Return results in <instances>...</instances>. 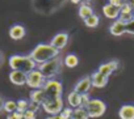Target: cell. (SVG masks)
Listing matches in <instances>:
<instances>
[{"label": "cell", "mask_w": 134, "mask_h": 119, "mask_svg": "<svg viewBox=\"0 0 134 119\" xmlns=\"http://www.w3.org/2000/svg\"><path fill=\"white\" fill-rule=\"evenodd\" d=\"M99 24H100V18H99V16L95 15V13H93L92 16H90L88 18L84 20V25H86L87 28H97Z\"/></svg>", "instance_id": "7402d4cb"}, {"label": "cell", "mask_w": 134, "mask_h": 119, "mask_svg": "<svg viewBox=\"0 0 134 119\" xmlns=\"http://www.w3.org/2000/svg\"><path fill=\"white\" fill-rule=\"evenodd\" d=\"M62 67H63V59H60V58L57 56V58L51 59V60H49V62L38 66L37 70L45 76L46 80H53L60 72Z\"/></svg>", "instance_id": "3957f363"}, {"label": "cell", "mask_w": 134, "mask_h": 119, "mask_svg": "<svg viewBox=\"0 0 134 119\" xmlns=\"http://www.w3.org/2000/svg\"><path fill=\"white\" fill-rule=\"evenodd\" d=\"M108 3L117 7V8H121L124 4H125V0H108Z\"/></svg>", "instance_id": "f546056e"}, {"label": "cell", "mask_w": 134, "mask_h": 119, "mask_svg": "<svg viewBox=\"0 0 134 119\" xmlns=\"http://www.w3.org/2000/svg\"><path fill=\"white\" fill-rule=\"evenodd\" d=\"M125 3H127V4H130L131 7H134V0H125Z\"/></svg>", "instance_id": "e575fe53"}, {"label": "cell", "mask_w": 134, "mask_h": 119, "mask_svg": "<svg viewBox=\"0 0 134 119\" xmlns=\"http://www.w3.org/2000/svg\"><path fill=\"white\" fill-rule=\"evenodd\" d=\"M91 81H92V86L101 89V88L107 86V84H108V77L103 76L100 72L96 71V72H93V73L91 75Z\"/></svg>", "instance_id": "9a60e30c"}, {"label": "cell", "mask_w": 134, "mask_h": 119, "mask_svg": "<svg viewBox=\"0 0 134 119\" xmlns=\"http://www.w3.org/2000/svg\"><path fill=\"white\" fill-rule=\"evenodd\" d=\"M16 102H17V111L19 112H23L24 114L29 109V101H26V99H19Z\"/></svg>", "instance_id": "cb8c5ba5"}, {"label": "cell", "mask_w": 134, "mask_h": 119, "mask_svg": "<svg viewBox=\"0 0 134 119\" xmlns=\"http://www.w3.org/2000/svg\"><path fill=\"white\" fill-rule=\"evenodd\" d=\"M3 111L8 112V115L16 112V111H17V102H16V101H12V99L5 101V102H4V109H3Z\"/></svg>", "instance_id": "603a6c76"}, {"label": "cell", "mask_w": 134, "mask_h": 119, "mask_svg": "<svg viewBox=\"0 0 134 119\" xmlns=\"http://www.w3.org/2000/svg\"><path fill=\"white\" fill-rule=\"evenodd\" d=\"M46 119H62L59 115H50V116H47Z\"/></svg>", "instance_id": "d6a6232c"}, {"label": "cell", "mask_w": 134, "mask_h": 119, "mask_svg": "<svg viewBox=\"0 0 134 119\" xmlns=\"http://www.w3.org/2000/svg\"><path fill=\"white\" fill-rule=\"evenodd\" d=\"M69 34L67 33H58V34H55L53 38H51V42H50V45L53 46V47H55L57 50H62V48H64L66 46H67V43H69Z\"/></svg>", "instance_id": "9c48e42d"}, {"label": "cell", "mask_w": 134, "mask_h": 119, "mask_svg": "<svg viewBox=\"0 0 134 119\" xmlns=\"http://www.w3.org/2000/svg\"><path fill=\"white\" fill-rule=\"evenodd\" d=\"M125 28H126V33L134 35V20H131L127 24H125Z\"/></svg>", "instance_id": "83f0119b"}, {"label": "cell", "mask_w": 134, "mask_h": 119, "mask_svg": "<svg viewBox=\"0 0 134 119\" xmlns=\"http://www.w3.org/2000/svg\"><path fill=\"white\" fill-rule=\"evenodd\" d=\"M72 110L70 106L69 107H63V110L60 111V114H58L62 119H71V115H72Z\"/></svg>", "instance_id": "d4e9b609"}, {"label": "cell", "mask_w": 134, "mask_h": 119, "mask_svg": "<svg viewBox=\"0 0 134 119\" xmlns=\"http://www.w3.org/2000/svg\"><path fill=\"white\" fill-rule=\"evenodd\" d=\"M64 105H63V99L62 97L59 98H47L43 103H42V109L45 112L50 114V115H58L60 114V111L63 110Z\"/></svg>", "instance_id": "52a82bcc"}, {"label": "cell", "mask_w": 134, "mask_h": 119, "mask_svg": "<svg viewBox=\"0 0 134 119\" xmlns=\"http://www.w3.org/2000/svg\"><path fill=\"white\" fill-rule=\"evenodd\" d=\"M70 2H71L72 4H79V3L82 2V0H70Z\"/></svg>", "instance_id": "d590c367"}, {"label": "cell", "mask_w": 134, "mask_h": 119, "mask_svg": "<svg viewBox=\"0 0 134 119\" xmlns=\"http://www.w3.org/2000/svg\"><path fill=\"white\" fill-rule=\"evenodd\" d=\"M46 101V94L43 89H34L30 92V102H36L42 106V103Z\"/></svg>", "instance_id": "ac0fdd59"}, {"label": "cell", "mask_w": 134, "mask_h": 119, "mask_svg": "<svg viewBox=\"0 0 134 119\" xmlns=\"http://www.w3.org/2000/svg\"><path fill=\"white\" fill-rule=\"evenodd\" d=\"M4 102H5V99L0 96V112L3 111V109H4Z\"/></svg>", "instance_id": "1f68e13d"}, {"label": "cell", "mask_w": 134, "mask_h": 119, "mask_svg": "<svg viewBox=\"0 0 134 119\" xmlns=\"http://www.w3.org/2000/svg\"><path fill=\"white\" fill-rule=\"evenodd\" d=\"M82 2H86V3H88V2H91V0H82Z\"/></svg>", "instance_id": "74e56055"}, {"label": "cell", "mask_w": 134, "mask_h": 119, "mask_svg": "<svg viewBox=\"0 0 134 119\" xmlns=\"http://www.w3.org/2000/svg\"><path fill=\"white\" fill-rule=\"evenodd\" d=\"M46 81H47V80L45 79V76H43L37 68L26 75V85H28L29 88H32L33 90H34V89H42V88L45 86Z\"/></svg>", "instance_id": "5b68a950"}, {"label": "cell", "mask_w": 134, "mask_h": 119, "mask_svg": "<svg viewBox=\"0 0 134 119\" xmlns=\"http://www.w3.org/2000/svg\"><path fill=\"white\" fill-rule=\"evenodd\" d=\"M92 88V81H91V76H84L82 77L74 86V92L79 93V94H88L90 89Z\"/></svg>", "instance_id": "ba28073f"}, {"label": "cell", "mask_w": 134, "mask_h": 119, "mask_svg": "<svg viewBox=\"0 0 134 119\" xmlns=\"http://www.w3.org/2000/svg\"><path fill=\"white\" fill-rule=\"evenodd\" d=\"M71 119H90V115H88L86 107H76L72 110Z\"/></svg>", "instance_id": "44dd1931"}, {"label": "cell", "mask_w": 134, "mask_h": 119, "mask_svg": "<svg viewBox=\"0 0 134 119\" xmlns=\"http://www.w3.org/2000/svg\"><path fill=\"white\" fill-rule=\"evenodd\" d=\"M45 94H46V99L47 98H59L62 97V93H63V86L62 84L58 81V80H47L45 86L42 88Z\"/></svg>", "instance_id": "8992f818"}, {"label": "cell", "mask_w": 134, "mask_h": 119, "mask_svg": "<svg viewBox=\"0 0 134 119\" xmlns=\"http://www.w3.org/2000/svg\"><path fill=\"white\" fill-rule=\"evenodd\" d=\"M90 101H91L90 94H82V103H80V107H87V105H88Z\"/></svg>", "instance_id": "f1b7e54d"}, {"label": "cell", "mask_w": 134, "mask_h": 119, "mask_svg": "<svg viewBox=\"0 0 134 119\" xmlns=\"http://www.w3.org/2000/svg\"><path fill=\"white\" fill-rule=\"evenodd\" d=\"M103 15L107 18H109V20H117L120 17V8H117V7L107 3L103 7Z\"/></svg>", "instance_id": "5bb4252c"}, {"label": "cell", "mask_w": 134, "mask_h": 119, "mask_svg": "<svg viewBox=\"0 0 134 119\" xmlns=\"http://www.w3.org/2000/svg\"><path fill=\"white\" fill-rule=\"evenodd\" d=\"M8 77H9V81H11L13 85H17V86L26 85V73H24V72L11 71Z\"/></svg>", "instance_id": "8fae6325"}, {"label": "cell", "mask_w": 134, "mask_h": 119, "mask_svg": "<svg viewBox=\"0 0 134 119\" xmlns=\"http://www.w3.org/2000/svg\"><path fill=\"white\" fill-rule=\"evenodd\" d=\"M78 13H79V17L84 21L86 18H88L90 16L93 15V9H92V7H91L88 3H82V5L79 7Z\"/></svg>", "instance_id": "ffe728a7"}, {"label": "cell", "mask_w": 134, "mask_h": 119, "mask_svg": "<svg viewBox=\"0 0 134 119\" xmlns=\"http://www.w3.org/2000/svg\"><path fill=\"white\" fill-rule=\"evenodd\" d=\"M2 63H3V54L0 51V66H2Z\"/></svg>", "instance_id": "8d00e7d4"}, {"label": "cell", "mask_w": 134, "mask_h": 119, "mask_svg": "<svg viewBox=\"0 0 134 119\" xmlns=\"http://www.w3.org/2000/svg\"><path fill=\"white\" fill-rule=\"evenodd\" d=\"M59 52L60 51L57 50L55 47H53L50 43H40L32 50V52L29 55L36 62L37 66H41V64L51 60V59L57 58L59 55Z\"/></svg>", "instance_id": "6da1fadb"}, {"label": "cell", "mask_w": 134, "mask_h": 119, "mask_svg": "<svg viewBox=\"0 0 134 119\" xmlns=\"http://www.w3.org/2000/svg\"><path fill=\"white\" fill-rule=\"evenodd\" d=\"M41 107H42L41 105H38V103H36V102H30V101H29V110H32V111L37 112Z\"/></svg>", "instance_id": "4dcf8cb0"}, {"label": "cell", "mask_w": 134, "mask_h": 119, "mask_svg": "<svg viewBox=\"0 0 134 119\" xmlns=\"http://www.w3.org/2000/svg\"><path fill=\"white\" fill-rule=\"evenodd\" d=\"M7 119H20V118H17L15 114H9V115L7 116Z\"/></svg>", "instance_id": "836d02e7"}, {"label": "cell", "mask_w": 134, "mask_h": 119, "mask_svg": "<svg viewBox=\"0 0 134 119\" xmlns=\"http://www.w3.org/2000/svg\"><path fill=\"white\" fill-rule=\"evenodd\" d=\"M24 119H37V112L32 111V110H26L24 112Z\"/></svg>", "instance_id": "4316f807"}, {"label": "cell", "mask_w": 134, "mask_h": 119, "mask_svg": "<svg viewBox=\"0 0 134 119\" xmlns=\"http://www.w3.org/2000/svg\"><path fill=\"white\" fill-rule=\"evenodd\" d=\"M79 64V58L75 54H67L63 58V66H66L67 68H75Z\"/></svg>", "instance_id": "d6986e66"}, {"label": "cell", "mask_w": 134, "mask_h": 119, "mask_svg": "<svg viewBox=\"0 0 134 119\" xmlns=\"http://www.w3.org/2000/svg\"><path fill=\"white\" fill-rule=\"evenodd\" d=\"M118 67H120L118 60H112V62H108V63L101 64V66L97 68V72H100L103 76H105V77L109 79V76H110L114 71H117Z\"/></svg>", "instance_id": "30bf717a"}, {"label": "cell", "mask_w": 134, "mask_h": 119, "mask_svg": "<svg viewBox=\"0 0 134 119\" xmlns=\"http://www.w3.org/2000/svg\"><path fill=\"white\" fill-rule=\"evenodd\" d=\"M109 32L114 37H121L126 33V28H125V22H122L121 20H114L113 24L109 26Z\"/></svg>", "instance_id": "7c38bea8"}, {"label": "cell", "mask_w": 134, "mask_h": 119, "mask_svg": "<svg viewBox=\"0 0 134 119\" xmlns=\"http://www.w3.org/2000/svg\"><path fill=\"white\" fill-rule=\"evenodd\" d=\"M26 34V30L23 25L20 24H16V25H12L9 28V37L13 39V41H20L25 37Z\"/></svg>", "instance_id": "4fadbf2b"}, {"label": "cell", "mask_w": 134, "mask_h": 119, "mask_svg": "<svg viewBox=\"0 0 134 119\" xmlns=\"http://www.w3.org/2000/svg\"><path fill=\"white\" fill-rule=\"evenodd\" d=\"M86 110H87L90 118H100L105 114L107 105H105L104 101H101L99 98H91V101L88 102Z\"/></svg>", "instance_id": "277c9868"}, {"label": "cell", "mask_w": 134, "mask_h": 119, "mask_svg": "<svg viewBox=\"0 0 134 119\" xmlns=\"http://www.w3.org/2000/svg\"><path fill=\"white\" fill-rule=\"evenodd\" d=\"M120 119H134V105H124L118 110Z\"/></svg>", "instance_id": "2e32d148"}, {"label": "cell", "mask_w": 134, "mask_h": 119, "mask_svg": "<svg viewBox=\"0 0 134 119\" xmlns=\"http://www.w3.org/2000/svg\"><path fill=\"white\" fill-rule=\"evenodd\" d=\"M120 13H133V7L127 3H125L121 8H120Z\"/></svg>", "instance_id": "484cf974"}, {"label": "cell", "mask_w": 134, "mask_h": 119, "mask_svg": "<svg viewBox=\"0 0 134 119\" xmlns=\"http://www.w3.org/2000/svg\"><path fill=\"white\" fill-rule=\"evenodd\" d=\"M8 64L12 71H20L26 75L37 68V64L30 55H12L8 60Z\"/></svg>", "instance_id": "7a4b0ae2"}, {"label": "cell", "mask_w": 134, "mask_h": 119, "mask_svg": "<svg viewBox=\"0 0 134 119\" xmlns=\"http://www.w3.org/2000/svg\"><path fill=\"white\" fill-rule=\"evenodd\" d=\"M67 103L71 109H76V107H80V103H82V94L76 93V92H70L69 96H67Z\"/></svg>", "instance_id": "e0dca14e"}]
</instances>
